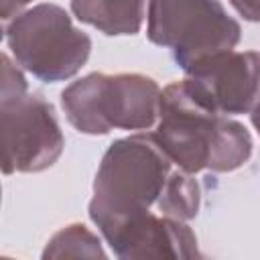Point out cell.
<instances>
[{"instance_id": "12", "label": "cell", "mask_w": 260, "mask_h": 260, "mask_svg": "<svg viewBox=\"0 0 260 260\" xmlns=\"http://www.w3.org/2000/svg\"><path fill=\"white\" fill-rule=\"evenodd\" d=\"M30 2L32 0H0V16H2V20L8 22L16 14H20L24 10V6H28Z\"/></svg>"}, {"instance_id": "8", "label": "cell", "mask_w": 260, "mask_h": 260, "mask_svg": "<svg viewBox=\"0 0 260 260\" xmlns=\"http://www.w3.org/2000/svg\"><path fill=\"white\" fill-rule=\"evenodd\" d=\"M120 260L138 258H201L195 232L187 221L150 213L106 240Z\"/></svg>"}, {"instance_id": "10", "label": "cell", "mask_w": 260, "mask_h": 260, "mask_svg": "<svg viewBox=\"0 0 260 260\" xmlns=\"http://www.w3.org/2000/svg\"><path fill=\"white\" fill-rule=\"evenodd\" d=\"M108 252L98 234L83 223H69L61 228L47 242L43 258H106Z\"/></svg>"}, {"instance_id": "7", "label": "cell", "mask_w": 260, "mask_h": 260, "mask_svg": "<svg viewBox=\"0 0 260 260\" xmlns=\"http://www.w3.org/2000/svg\"><path fill=\"white\" fill-rule=\"evenodd\" d=\"M203 91L209 104L225 114H250L260 102V53L223 51L211 55L185 71Z\"/></svg>"}, {"instance_id": "9", "label": "cell", "mask_w": 260, "mask_h": 260, "mask_svg": "<svg viewBox=\"0 0 260 260\" xmlns=\"http://www.w3.org/2000/svg\"><path fill=\"white\" fill-rule=\"evenodd\" d=\"M71 14L108 37L140 32L146 0H71Z\"/></svg>"}, {"instance_id": "2", "label": "cell", "mask_w": 260, "mask_h": 260, "mask_svg": "<svg viewBox=\"0 0 260 260\" xmlns=\"http://www.w3.org/2000/svg\"><path fill=\"white\" fill-rule=\"evenodd\" d=\"M154 138L185 173H232L244 167L254 150L250 130L217 112L189 79L169 83L160 93Z\"/></svg>"}, {"instance_id": "1", "label": "cell", "mask_w": 260, "mask_h": 260, "mask_svg": "<svg viewBox=\"0 0 260 260\" xmlns=\"http://www.w3.org/2000/svg\"><path fill=\"white\" fill-rule=\"evenodd\" d=\"M201 207V187L179 169L152 132L114 140L95 171L89 219L108 240L122 228L150 215L189 221Z\"/></svg>"}, {"instance_id": "11", "label": "cell", "mask_w": 260, "mask_h": 260, "mask_svg": "<svg viewBox=\"0 0 260 260\" xmlns=\"http://www.w3.org/2000/svg\"><path fill=\"white\" fill-rule=\"evenodd\" d=\"M230 4L244 20L260 22V0H230Z\"/></svg>"}, {"instance_id": "4", "label": "cell", "mask_w": 260, "mask_h": 260, "mask_svg": "<svg viewBox=\"0 0 260 260\" xmlns=\"http://www.w3.org/2000/svg\"><path fill=\"white\" fill-rule=\"evenodd\" d=\"M0 63L2 171L4 175L47 171L65 148L55 108L43 95L28 91L24 69L10 55L2 53Z\"/></svg>"}, {"instance_id": "3", "label": "cell", "mask_w": 260, "mask_h": 260, "mask_svg": "<svg viewBox=\"0 0 260 260\" xmlns=\"http://www.w3.org/2000/svg\"><path fill=\"white\" fill-rule=\"evenodd\" d=\"M158 83L142 73H87L61 91L67 122L81 134L104 136L112 130L144 132L156 126Z\"/></svg>"}, {"instance_id": "13", "label": "cell", "mask_w": 260, "mask_h": 260, "mask_svg": "<svg viewBox=\"0 0 260 260\" xmlns=\"http://www.w3.org/2000/svg\"><path fill=\"white\" fill-rule=\"evenodd\" d=\"M250 122H252V126L256 128V132H258V136H260V102L252 108V112H250Z\"/></svg>"}, {"instance_id": "6", "label": "cell", "mask_w": 260, "mask_h": 260, "mask_svg": "<svg viewBox=\"0 0 260 260\" xmlns=\"http://www.w3.org/2000/svg\"><path fill=\"white\" fill-rule=\"evenodd\" d=\"M146 37L171 49L175 63L187 71L211 55L236 49L242 26L219 0H148Z\"/></svg>"}, {"instance_id": "5", "label": "cell", "mask_w": 260, "mask_h": 260, "mask_svg": "<svg viewBox=\"0 0 260 260\" xmlns=\"http://www.w3.org/2000/svg\"><path fill=\"white\" fill-rule=\"evenodd\" d=\"M4 41L12 59L45 83L71 79L91 53V39L77 28L65 8L51 2L35 4L4 22Z\"/></svg>"}]
</instances>
